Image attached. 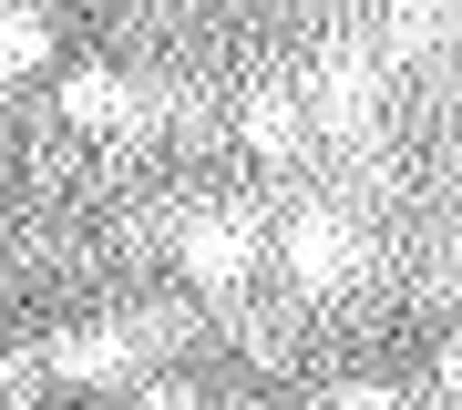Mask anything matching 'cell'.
<instances>
[{
	"mask_svg": "<svg viewBox=\"0 0 462 410\" xmlns=\"http://www.w3.org/2000/svg\"><path fill=\"white\" fill-rule=\"evenodd\" d=\"M185 267L216 278V287L247 278V267H257V226H247V215H196V226H185Z\"/></svg>",
	"mask_w": 462,
	"mask_h": 410,
	"instance_id": "obj_1",
	"label": "cell"
},
{
	"mask_svg": "<svg viewBox=\"0 0 462 410\" xmlns=\"http://www.w3.org/2000/svg\"><path fill=\"white\" fill-rule=\"evenodd\" d=\"M349 257H360V246H349V226H339L329 205L288 226V278H309V287H339V278H349Z\"/></svg>",
	"mask_w": 462,
	"mask_h": 410,
	"instance_id": "obj_2",
	"label": "cell"
},
{
	"mask_svg": "<svg viewBox=\"0 0 462 410\" xmlns=\"http://www.w3.org/2000/svg\"><path fill=\"white\" fill-rule=\"evenodd\" d=\"M62 114L114 133V123H144V93H134L124 72H62Z\"/></svg>",
	"mask_w": 462,
	"mask_h": 410,
	"instance_id": "obj_3",
	"label": "cell"
},
{
	"mask_svg": "<svg viewBox=\"0 0 462 410\" xmlns=\"http://www.w3.org/2000/svg\"><path fill=\"white\" fill-rule=\"evenodd\" d=\"M134 360H144L134 328H83V339L51 349V369H62V379H134Z\"/></svg>",
	"mask_w": 462,
	"mask_h": 410,
	"instance_id": "obj_4",
	"label": "cell"
},
{
	"mask_svg": "<svg viewBox=\"0 0 462 410\" xmlns=\"http://www.w3.org/2000/svg\"><path fill=\"white\" fill-rule=\"evenodd\" d=\"M298 133H309V114H298L288 93H257L247 103V154H298Z\"/></svg>",
	"mask_w": 462,
	"mask_h": 410,
	"instance_id": "obj_5",
	"label": "cell"
},
{
	"mask_svg": "<svg viewBox=\"0 0 462 410\" xmlns=\"http://www.w3.org/2000/svg\"><path fill=\"white\" fill-rule=\"evenodd\" d=\"M319 114L349 123V133L370 123V82H360V62H329V82H319Z\"/></svg>",
	"mask_w": 462,
	"mask_h": 410,
	"instance_id": "obj_6",
	"label": "cell"
},
{
	"mask_svg": "<svg viewBox=\"0 0 462 410\" xmlns=\"http://www.w3.org/2000/svg\"><path fill=\"white\" fill-rule=\"evenodd\" d=\"M42 51H51V32L32 11H0V72H42Z\"/></svg>",
	"mask_w": 462,
	"mask_h": 410,
	"instance_id": "obj_7",
	"label": "cell"
},
{
	"mask_svg": "<svg viewBox=\"0 0 462 410\" xmlns=\"http://www.w3.org/2000/svg\"><path fill=\"white\" fill-rule=\"evenodd\" d=\"M329 410H411V400H401V390H380V379H360V390H339Z\"/></svg>",
	"mask_w": 462,
	"mask_h": 410,
	"instance_id": "obj_8",
	"label": "cell"
},
{
	"mask_svg": "<svg viewBox=\"0 0 462 410\" xmlns=\"http://www.w3.org/2000/svg\"><path fill=\"white\" fill-rule=\"evenodd\" d=\"M11 369H21V360H11V349H0V390H11Z\"/></svg>",
	"mask_w": 462,
	"mask_h": 410,
	"instance_id": "obj_9",
	"label": "cell"
}]
</instances>
